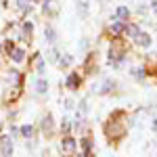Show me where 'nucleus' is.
<instances>
[{
    "label": "nucleus",
    "mask_w": 157,
    "mask_h": 157,
    "mask_svg": "<svg viewBox=\"0 0 157 157\" xmlns=\"http://www.w3.org/2000/svg\"><path fill=\"white\" fill-rule=\"evenodd\" d=\"M78 13H80L82 19L88 17V2H86V0H80V2H78Z\"/></svg>",
    "instance_id": "nucleus-2"
},
{
    "label": "nucleus",
    "mask_w": 157,
    "mask_h": 157,
    "mask_svg": "<svg viewBox=\"0 0 157 157\" xmlns=\"http://www.w3.org/2000/svg\"><path fill=\"white\" fill-rule=\"evenodd\" d=\"M128 15H130V11H128L126 6H120V9H117V17H120L121 21H128Z\"/></svg>",
    "instance_id": "nucleus-5"
},
{
    "label": "nucleus",
    "mask_w": 157,
    "mask_h": 157,
    "mask_svg": "<svg viewBox=\"0 0 157 157\" xmlns=\"http://www.w3.org/2000/svg\"><path fill=\"white\" fill-rule=\"evenodd\" d=\"M124 29H126V27H124V23H120V21H115V23L111 25V32H113V34H121Z\"/></svg>",
    "instance_id": "nucleus-8"
},
{
    "label": "nucleus",
    "mask_w": 157,
    "mask_h": 157,
    "mask_svg": "<svg viewBox=\"0 0 157 157\" xmlns=\"http://www.w3.org/2000/svg\"><path fill=\"white\" fill-rule=\"evenodd\" d=\"M78 84H80L78 73H69V78H67V86H69V88H78Z\"/></svg>",
    "instance_id": "nucleus-3"
},
{
    "label": "nucleus",
    "mask_w": 157,
    "mask_h": 157,
    "mask_svg": "<svg viewBox=\"0 0 157 157\" xmlns=\"http://www.w3.org/2000/svg\"><path fill=\"white\" fill-rule=\"evenodd\" d=\"M126 32H128V34H130L132 38H136L138 34H140V29H138L136 25H128V27H126Z\"/></svg>",
    "instance_id": "nucleus-10"
},
{
    "label": "nucleus",
    "mask_w": 157,
    "mask_h": 157,
    "mask_svg": "<svg viewBox=\"0 0 157 157\" xmlns=\"http://www.w3.org/2000/svg\"><path fill=\"white\" fill-rule=\"evenodd\" d=\"M0 153H2V155H13V143H11V138H2Z\"/></svg>",
    "instance_id": "nucleus-1"
},
{
    "label": "nucleus",
    "mask_w": 157,
    "mask_h": 157,
    "mask_svg": "<svg viewBox=\"0 0 157 157\" xmlns=\"http://www.w3.org/2000/svg\"><path fill=\"white\" fill-rule=\"evenodd\" d=\"M13 61H15V63H21V61H23V50L21 48L13 50Z\"/></svg>",
    "instance_id": "nucleus-7"
},
{
    "label": "nucleus",
    "mask_w": 157,
    "mask_h": 157,
    "mask_svg": "<svg viewBox=\"0 0 157 157\" xmlns=\"http://www.w3.org/2000/svg\"><path fill=\"white\" fill-rule=\"evenodd\" d=\"M153 11H155V13H157V2H153Z\"/></svg>",
    "instance_id": "nucleus-16"
},
{
    "label": "nucleus",
    "mask_w": 157,
    "mask_h": 157,
    "mask_svg": "<svg viewBox=\"0 0 157 157\" xmlns=\"http://www.w3.org/2000/svg\"><path fill=\"white\" fill-rule=\"evenodd\" d=\"M46 40H48L50 44L57 40V34H55V29H52V27H46Z\"/></svg>",
    "instance_id": "nucleus-9"
},
{
    "label": "nucleus",
    "mask_w": 157,
    "mask_h": 157,
    "mask_svg": "<svg viewBox=\"0 0 157 157\" xmlns=\"http://www.w3.org/2000/svg\"><path fill=\"white\" fill-rule=\"evenodd\" d=\"M21 134H23L25 138H29V136L34 134V128H32V126H23V128H21Z\"/></svg>",
    "instance_id": "nucleus-11"
},
{
    "label": "nucleus",
    "mask_w": 157,
    "mask_h": 157,
    "mask_svg": "<svg viewBox=\"0 0 157 157\" xmlns=\"http://www.w3.org/2000/svg\"><path fill=\"white\" fill-rule=\"evenodd\" d=\"M69 63H71V57H69V55H65V57L61 59V65H63V67H65V65H69Z\"/></svg>",
    "instance_id": "nucleus-13"
},
{
    "label": "nucleus",
    "mask_w": 157,
    "mask_h": 157,
    "mask_svg": "<svg viewBox=\"0 0 157 157\" xmlns=\"http://www.w3.org/2000/svg\"><path fill=\"white\" fill-rule=\"evenodd\" d=\"M17 4H19V9H25L29 4V0H17Z\"/></svg>",
    "instance_id": "nucleus-14"
},
{
    "label": "nucleus",
    "mask_w": 157,
    "mask_h": 157,
    "mask_svg": "<svg viewBox=\"0 0 157 157\" xmlns=\"http://www.w3.org/2000/svg\"><path fill=\"white\" fill-rule=\"evenodd\" d=\"M136 42H138L140 46H149V44H151V36H147V34H138V36H136Z\"/></svg>",
    "instance_id": "nucleus-4"
},
{
    "label": "nucleus",
    "mask_w": 157,
    "mask_h": 157,
    "mask_svg": "<svg viewBox=\"0 0 157 157\" xmlns=\"http://www.w3.org/2000/svg\"><path fill=\"white\" fill-rule=\"evenodd\" d=\"M36 90H38V92H46V90H48L46 80H38V82H36Z\"/></svg>",
    "instance_id": "nucleus-6"
},
{
    "label": "nucleus",
    "mask_w": 157,
    "mask_h": 157,
    "mask_svg": "<svg viewBox=\"0 0 157 157\" xmlns=\"http://www.w3.org/2000/svg\"><path fill=\"white\" fill-rule=\"evenodd\" d=\"M50 126H52V124H50V117H46V121H42V128H46V130H50Z\"/></svg>",
    "instance_id": "nucleus-15"
},
{
    "label": "nucleus",
    "mask_w": 157,
    "mask_h": 157,
    "mask_svg": "<svg viewBox=\"0 0 157 157\" xmlns=\"http://www.w3.org/2000/svg\"><path fill=\"white\" fill-rule=\"evenodd\" d=\"M63 147H65L67 151H73V147H75V143H73V138H65V140H63Z\"/></svg>",
    "instance_id": "nucleus-12"
}]
</instances>
